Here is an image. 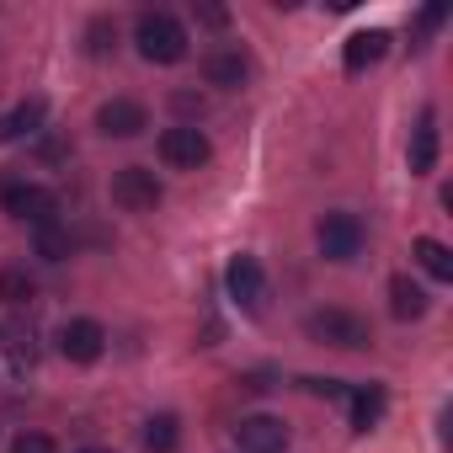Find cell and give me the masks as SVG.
Listing matches in <instances>:
<instances>
[{
  "label": "cell",
  "mask_w": 453,
  "mask_h": 453,
  "mask_svg": "<svg viewBox=\"0 0 453 453\" xmlns=\"http://www.w3.org/2000/svg\"><path fill=\"white\" fill-rule=\"evenodd\" d=\"M224 294H230L246 315H262V304H267V273H262V262L257 257H230L224 262Z\"/></svg>",
  "instance_id": "obj_5"
},
{
  "label": "cell",
  "mask_w": 453,
  "mask_h": 453,
  "mask_svg": "<svg viewBox=\"0 0 453 453\" xmlns=\"http://www.w3.org/2000/svg\"><path fill=\"white\" fill-rule=\"evenodd\" d=\"M203 75H208V86H219V91H241V86L251 81V59H246L241 49H213L208 65H203Z\"/></svg>",
  "instance_id": "obj_11"
},
{
  "label": "cell",
  "mask_w": 453,
  "mask_h": 453,
  "mask_svg": "<svg viewBox=\"0 0 453 453\" xmlns=\"http://www.w3.org/2000/svg\"><path fill=\"white\" fill-rule=\"evenodd\" d=\"M208 155H213V144L197 123H176L160 134V160L171 171H197V165H208Z\"/></svg>",
  "instance_id": "obj_7"
},
{
  "label": "cell",
  "mask_w": 453,
  "mask_h": 453,
  "mask_svg": "<svg viewBox=\"0 0 453 453\" xmlns=\"http://www.w3.org/2000/svg\"><path fill=\"white\" fill-rule=\"evenodd\" d=\"M197 22H208V27H224V22H230V12H219V6H197Z\"/></svg>",
  "instance_id": "obj_25"
},
{
  "label": "cell",
  "mask_w": 453,
  "mask_h": 453,
  "mask_svg": "<svg viewBox=\"0 0 453 453\" xmlns=\"http://www.w3.org/2000/svg\"><path fill=\"white\" fill-rule=\"evenodd\" d=\"M0 347L12 352V368H17V373H27V368H33V336H27V331L6 326V331H0Z\"/></svg>",
  "instance_id": "obj_20"
},
{
  "label": "cell",
  "mask_w": 453,
  "mask_h": 453,
  "mask_svg": "<svg viewBox=\"0 0 453 453\" xmlns=\"http://www.w3.org/2000/svg\"><path fill=\"white\" fill-rule=\"evenodd\" d=\"M347 405H352V426L357 432H373L384 421V384H352L347 389Z\"/></svg>",
  "instance_id": "obj_14"
},
{
  "label": "cell",
  "mask_w": 453,
  "mask_h": 453,
  "mask_svg": "<svg viewBox=\"0 0 453 453\" xmlns=\"http://www.w3.org/2000/svg\"><path fill=\"white\" fill-rule=\"evenodd\" d=\"M181 448V421L171 411H155L144 421V453H176Z\"/></svg>",
  "instance_id": "obj_18"
},
{
  "label": "cell",
  "mask_w": 453,
  "mask_h": 453,
  "mask_svg": "<svg viewBox=\"0 0 453 453\" xmlns=\"http://www.w3.org/2000/svg\"><path fill=\"white\" fill-rule=\"evenodd\" d=\"M43 118H49V102H43V96L17 102L6 118H0V144H22V139H33V134L43 128Z\"/></svg>",
  "instance_id": "obj_12"
},
{
  "label": "cell",
  "mask_w": 453,
  "mask_h": 453,
  "mask_svg": "<svg viewBox=\"0 0 453 453\" xmlns=\"http://www.w3.org/2000/svg\"><path fill=\"white\" fill-rule=\"evenodd\" d=\"M59 352H65L70 363H96V357L107 352V331H102V320H91V315L65 320V326H59Z\"/></svg>",
  "instance_id": "obj_9"
},
{
  "label": "cell",
  "mask_w": 453,
  "mask_h": 453,
  "mask_svg": "<svg viewBox=\"0 0 453 453\" xmlns=\"http://www.w3.org/2000/svg\"><path fill=\"white\" fill-rule=\"evenodd\" d=\"M12 453H54V437H49V432H22V437L12 442Z\"/></svg>",
  "instance_id": "obj_23"
},
{
  "label": "cell",
  "mask_w": 453,
  "mask_h": 453,
  "mask_svg": "<svg viewBox=\"0 0 453 453\" xmlns=\"http://www.w3.org/2000/svg\"><path fill=\"white\" fill-rule=\"evenodd\" d=\"M315 246H320L326 262H352V257L363 251V219L347 213V208L320 213V224H315Z\"/></svg>",
  "instance_id": "obj_3"
},
{
  "label": "cell",
  "mask_w": 453,
  "mask_h": 453,
  "mask_svg": "<svg viewBox=\"0 0 453 453\" xmlns=\"http://www.w3.org/2000/svg\"><path fill=\"white\" fill-rule=\"evenodd\" d=\"M0 208H6L12 219H22V224H59L54 213H59V197L49 192V187H38V181H6L0 187Z\"/></svg>",
  "instance_id": "obj_4"
},
{
  "label": "cell",
  "mask_w": 453,
  "mask_h": 453,
  "mask_svg": "<svg viewBox=\"0 0 453 453\" xmlns=\"http://www.w3.org/2000/svg\"><path fill=\"white\" fill-rule=\"evenodd\" d=\"M235 448L241 453H283L288 448V426L278 421V416H241L235 421Z\"/></svg>",
  "instance_id": "obj_10"
},
{
  "label": "cell",
  "mask_w": 453,
  "mask_h": 453,
  "mask_svg": "<svg viewBox=\"0 0 453 453\" xmlns=\"http://www.w3.org/2000/svg\"><path fill=\"white\" fill-rule=\"evenodd\" d=\"M70 251H75L70 230H59V224H43V230H38V257H43V262H65Z\"/></svg>",
  "instance_id": "obj_19"
},
{
  "label": "cell",
  "mask_w": 453,
  "mask_h": 453,
  "mask_svg": "<svg viewBox=\"0 0 453 453\" xmlns=\"http://www.w3.org/2000/svg\"><path fill=\"white\" fill-rule=\"evenodd\" d=\"M384 54H389V33L368 27V33H352V38H347L342 65H347V75H363V70H368V65H379Z\"/></svg>",
  "instance_id": "obj_13"
},
{
  "label": "cell",
  "mask_w": 453,
  "mask_h": 453,
  "mask_svg": "<svg viewBox=\"0 0 453 453\" xmlns=\"http://www.w3.org/2000/svg\"><path fill=\"white\" fill-rule=\"evenodd\" d=\"M160 197H165V187H160V176H155L150 165H123V171L112 176V203H118L123 213H155Z\"/></svg>",
  "instance_id": "obj_6"
},
{
  "label": "cell",
  "mask_w": 453,
  "mask_h": 453,
  "mask_svg": "<svg viewBox=\"0 0 453 453\" xmlns=\"http://www.w3.org/2000/svg\"><path fill=\"white\" fill-rule=\"evenodd\" d=\"M33 299V278L22 273V267H12V273H0V304H27Z\"/></svg>",
  "instance_id": "obj_21"
},
{
  "label": "cell",
  "mask_w": 453,
  "mask_h": 453,
  "mask_svg": "<svg viewBox=\"0 0 453 453\" xmlns=\"http://www.w3.org/2000/svg\"><path fill=\"white\" fill-rule=\"evenodd\" d=\"M411 257H416V267H421L426 278H437V283H453V251H448L442 241H432V235H416Z\"/></svg>",
  "instance_id": "obj_16"
},
{
  "label": "cell",
  "mask_w": 453,
  "mask_h": 453,
  "mask_svg": "<svg viewBox=\"0 0 453 453\" xmlns=\"http://www.w3.org/2000/svg\"><path fill=\"white\" fill-rule=\"evenodd\" d=\"M432 165H437V112L426 107L416 134H411V176H426Z\"/></svg>",
  "instance_id": "obj_15"
},
{
  "label": "cell",
  "mask_w": 453,
  "mask_h": 453,
  "mask_svg": "<svg viewBox=\"0 0 453 453\" xmlns=\"http://www.w3.org/2000/svg\"><path fill=\"white\" fill-rule=\"evenodd\" d=\"M96 128H102L107 139H139V134L150 128V112H144V102H134V96H112V102L96 107Z\"/></svg>",
  "instance_id": "obj_8"
},
{
  "label": "cell",
  "mask_w": 453,
  "mask_h": 453,
  "mask_svg": "<svg viewBox=\"0 0 453 453\" xmlns=\"http://www.w3.org/2000/svg\"><path fill=\"white\" fill-rule=\"evenodd\" d=\"M81 453H112V448H81Z\"/></svg>",
  "instance_id": "obj_26"
},
{
  "label": "cell",
  "mask_w": 453,
  "mask_h": 453,
  "mask_svg": "<svg viewBox=\"0 0 453 453\" xmlns=\"http://www.w3.org/2000/svg\"><path fill=\"white\" fill-rule=\"evenodd\" d=\"M426 304H432V299H426V288H421V283H411L405 273L389 283V315H395V320H421V315H426Z\"/></svg>",
  "instance_id": "obj_17"
},
{
  "label": "cell",
  "mask_w": 453,
  "mask_h": 453,
  "mask_svg": "<svg viewBox=\"0 0 453 453\" xmlns=\"http://www.w3.org/2000/svg\"><path fill=\"white\" fill-rule=\"evenodd\" d=\"M304 384H310V395H326V400H347V389H352L342 379H304Z\"/></svg>",
  "instance_id": "obj_24"
},
{
  "label": "cell",
  "mask_w": 453,
  "mask_h": 453,
  "mask_svg": "<svg viewBox=\"0 0 453 453\" xmlns=\"http://www.w3.org/2000/svg\"><path fill=\"white\" fill-rule=\"evenodd\" d=\"M304 336L320 347H336V352H363L373 342V326L352 310H315V315H304Z\"/></svg>",
  "instance_id": "obj_2"
},
{
  "label": "cell",
  "mask_w": 453,
  "mask_h": 453,
  "mask_svg": "<svg viewBox=\"0 0 453 453\" xmlns=\"http://www.w3.org/2000/svg\"><path fill=\"white\" fill-rule=\"evenodd\" d=\"M134 43H139V59H150V65L187 59V27L171 12H144L139 27H134Z\"/></svg>",
  "instance_id": "obj_1"
},
{
  "label": "cell",
  "mask_w": 453,
  "mask_h": 453,
  "mask_svg": "<svg viewBox=\"0 0 453 453\" xmlns=\"http://www.w3.org/2000/svg\"><path fill=\"white\" fill-rule=\"evenodd\" d=\"M112 43H118V22H112V17H96V22L86 27V54L102 59V54H112Z\"/></svg>",
  "instance_id": "obj_22"
}]
</instances>
